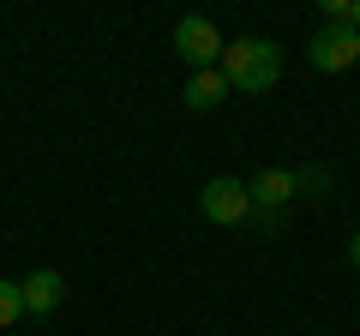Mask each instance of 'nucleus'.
Listing matches in <instances>:
<instances>
[{
	"label": "nucleus",
	"instance_id": "obj_1",
	"mask_svg": "<svg viewBox=\"0 0 360 336\" xmlns=\"http://www.w3.org/2000/svg\"><path fill=\"white\" fill-rule=\"evenodd\" d=\"M217 72L229 78V91L264 96V91H276V78H283V49H276L270 37H240V42H229V49H222Z\"/></svg>",
	"mask_w": 360,
	"mask_h": 336
},
{
	"label": "nucleus",
	"instance_id": "obj_2",
	"mask_svg": "<svg viewBox=\"0 0 360 336\" xmlns=\"http://www.w3.org/2000/svg\"><path fill=\"white\" fill-rule=\"evenodd\" d=\"M198 210H205V222H217V228H234V222L252 217V193H246V181H234V174H210L205 193H198Z\"/></svg>",
	"mask_w": 360,
	"mask_h": 336
},
{
	"label": "nucleus",
	"instance_id": "obj_3",
	"mask_svg": "<svg viewBox=\"0 0 360 336\" xmlns=\"http://www.w3.org/2000/svg\"><path fill=\"white\" fill-rule=\"evenodd\" d=\"M222 49H229V42H222V30L210 25V18H180L174 25V54L193 66V72H210V66L222 60Z\"/></svg>",
	"mask_w": 360,
	"mask_h": 336
},
{
	"label": "nucleus",
	"instance_id": "obj_4",
	"mask_svg": "<svg viewBox=\"0 0 360 336\" xmlns=\"http://www.w3.org/2000/svg\"><path fill=\"white\" fill-rule=\"evenodd\" d=\"M307 60L319 66V72H348V66L360 60V30L354 25H324L319 37H312Z\"/></svg>",
	"mask_w": 360,
	"mask_h": 336
},
{
	"label": "nucleus",
	"instance_id": "obj_5",
	"mask_svg": "<svg viewBox=\"0 0 360 336\" xmlns=\"http://www.w3.org/2000/svg\"><path fill=\"white\" fill-rule=\"evenodd\" d=\"M252 193V217H283V205L295 198V168H264L258 181H246Z\"/></svg>",
	"mask_w": 360,
	"mask_h": 336
},
{
	"label": "nucleus",
	"instance_id": "obj_6",
	"mask_svg": "<svg viewBox=\"0 0 360 336\" xmlns=\"http://www.w3.org/2000/svg\"><path fill=\"white\" fill-rule=\"evenodd\" d=\"M18 295H25V312L49 318V312L66 300V276H60V271H30L25 283H18Z\"/></svg>",
	"mask_w": 360,
	"mask_h": 336
},
{
	"label": "nucleus",
	"instance_id": "obj_7",
	"mask_svg": "<svg viewBox=\"0 0 360 336\" xmlns=\"http://www.w3.org/2000/svg\"><path fill=\"white\" fill-rule=\"evenodd\" d=\"M180 96H186V108H198V115H205V108H217L222 96H229V78H222L217 66H210V72H193Z\"/></svg>",
	"mask_w": 360,
	"mask_h": 336
},
{
	"label": "nucleus",
	"instance_id": "obj_8",
	"mask_svg": "<svg viewBox=\"0 0 360 336\" xmlns=\"http://www.w3.org/2000/svg\"><path fill=\"white\" fill-rule=\"evenodd\" d=\"M25 318V295H18V283H6V276H0V330H6V324H18Z\"/></svg>",
	"mask_w": 360,
	"mask_h": 336
},
{
	"label": "nucleus",
	"instance_id": "obj_9",
	"mask_svg": "<svg viewBox=\"0 0 360 336\" xmlns=\"http://www.w3.org/2000/svg\"><path fill=\"white\" fill-rule=\"evenodd\" d=\"M295 186H312V193H319V186H330V174H324V168H295Z\"/></svg>",
	"mask_w": 360,
	"mask_h": 336
},
{
	"label": "nucleus",
	"instance_id": "obj_10",
	"mask_svg": "<svg viewBox=\"0 0 360 336\" xmlns=\"http://www.w3.org/2000/svg\"><path fill=\"white\" fill-rule=\"evenodd\" d=\"M348 264L360 271V228H354V240H348Z\"/></svg>",
	"mask_w": 360,
	"mask_h": 336
},
{
	"label": "nucleus",
	"instance_id": "obj_11",
	"mask_svg": "<svg viewBox=\"0 0 360 336\" xmlns=\"http://www.w3.org/2000/svg\"><path fill=\"white\" fill-rule=\"evenodd\" d=\"M348 25H354V30H360V0H354V13H348Z\"/></svg>",
	"mask_w": 360,
	"mask_h": 336
}]
</instances>
